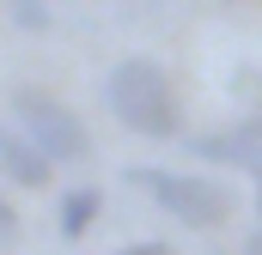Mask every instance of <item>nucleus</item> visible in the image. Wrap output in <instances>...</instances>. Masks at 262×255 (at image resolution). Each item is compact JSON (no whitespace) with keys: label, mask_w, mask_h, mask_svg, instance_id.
<instances>
[{"label":"nucleus","mask_w":262,"mask_h":255,"mask_svg":"<svg viewBox=\"0 0 262 255\" xmlns=\"http://www.w3.org/2000/svg\"><path fill=\"white\" fill-rule=\"evenodd\" d=\"M104 97H110V116L122 128H134V134H146V140H171V134H177V91H171L165 67L122 61L110 73Z\"/></svg>","instance_id":"nucleus-1"},{"label":"nucleus","mask_w":262,"mask_h":255,"mask_svg":"<svg viewBox=\"0 0 262 255\" xmlns=\"http://www.w3.org/2000/svg\"><path fill=\"white\" fill-rule=\"evenodd\" d=\"M12 116H18V134H25L49 164H79V158L92 152V134L79 128V116L67 110L61 97H49V91L18 85V91H12Z\"/></svg>","instance_id":"nucleus-2"},{"label":"nucleus","mask_w":262,"mask_h":255,"mask_svg":"<svg viewBox=\"0 0 262 255\" xmlns=\"http://www.w3.org/2000/svg\"><path fill=\"white\" fill-rule=\"evenodd\" d=\"M134 189H146L177 225H189V231H213V225H226V213H232V194L220 189V183H207V176H177V170H134Z\"/></svg>","instance_id":"nucleus-3"},{"label":"nucleus","mask_w":262,"mask_h":255,"mask_svg":"<svg viewBox=\"0 0 262 255\" xmlns=\"http://www.w3.org/2000/svg\"><path fill=\"white\" fill-rule=\"evenodd\" d=\"M195 158H213V164H232V170H262V128H226V134H195L189 140Z\"/></svg>","instance_id":"nucleus-4"},{"label":"nucleus","mask_w":262,"mask_h":255,"mask_svg":"<svg viewBox=\"0 0 262 255\" xmlns=\"http://www.w3.org/2000/svg\"><path fill=\"white\" fill-rule=\"evenodd\" d=\"M0 176L18 183V189H43V183H49V158H43L18 128H0Z\"/></svg>","instance_id":"nucleus-5"},{"label":"nucleus","mask_w":262,"mask_h":255,"mask_svg":"<svg viewBox=\"0 0 262 255\" xmlns=\"http://www.w3.org/2000/svg\"><path fill=\"white\" fill-rule=\"evenodd\" d=\"M98 207H104V194L92 189V183H79V189H67V194H61V213H55V225H61V237H67V243H79V237L92 231Z\"/></svg>","instance_id":"nucleus-6"},{"label":"nucleus","mask_w":262,"mask_h":255,"mask_svg":"<svg viewBox=\"0 0 262 255\" xmlns=\"http://www.w3.org/2000/svg\"><path fill=\"white\" fill-rule=\"evenodd\" d=\"M12 237H18V213H12L6 194H0V243H12Z\"/></svg>","instance_id":"nucleus-7"},{"label":"nucleus","mask_w":262,"mask_h":255,"mask_svg":"<svg viewBox=\"0 0 262 255\" xmlns=\"http://www.w3.org/2000/svg\"><path fill=\"white\" fill-rule=\"evenodd\" d=\"M116 255H171V243H128V249H116Z\"/></svg>","instance_id":"nucleus-8"}]
</instances>
